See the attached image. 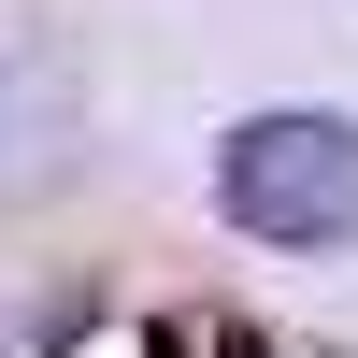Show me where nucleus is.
<instances>
[{
  "label": "nucleus",
  "mask_w": 358,
  "mask_h": 358,
  "mask_svg": "<svg viewBox=\"0 0 358 358\" xmlns=\"http://www.w3.org/2000/svg\"><path fill=\"white\" fill-rule=\"evenodd\" d=\"M215 201L258 244H358V115H244L215 143Z\"/></svg>",
  "instance_id": "1"
}]
</instances>
